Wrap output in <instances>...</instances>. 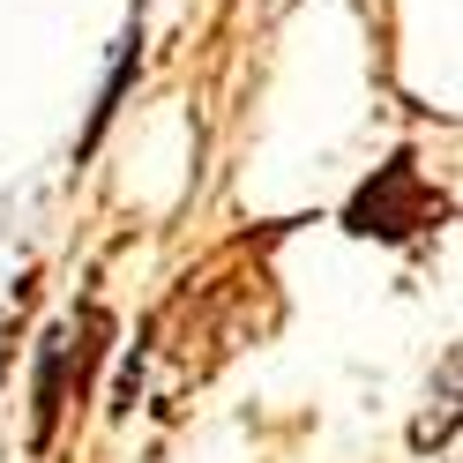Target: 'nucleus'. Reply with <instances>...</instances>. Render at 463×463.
I'll use <instances>...</instances> for the list:
<instances>
[{
  "instance_id": "f257e3e1",
  "label": "nucleus",
  "mask_w": 463,
  "mask_h": 463,
  "mask_svg": "<svg viewBox=\"0 0 463 463\" xmlns=\"http://www.w3.org/2000/svg\"><path fill=\"white\" fill-rule=\"evenodd\" d=\"M441 217V202L426 194L419 180V157L396 150L389 165H373V180L352 194V210H344V232H359V240H411Z\"/></svg>"
},
{
  "instance_id": "f03ea898",
  "label": "nucleus",
  "mask_w": 463,
  "mask_h": 463,
  "mask_svg": "<svg viewBox=\"0 0 463 463\" xmlns=\"http://www.w3.org/2000/svg\"><path fill=\"white\" fill-rule=\"evenodd\" d=\"M135 75H142V15L120 31V45H112V68H105V82H98V105H90V128H82V142H75V165H90V157H98V142L112 135V120H120V105H128V90H135Z\"/></svg>"
},
{
  "instance_id": "7ed1b4c3",
  "label": "nucleus",
  "mask_w": 463,
  "mask_h": 463,
  "mask_svg": "<svg viewBox=\"0 0 463 463\" xmlns=\"http://www.w3.org/2000/svg\"><path fill=\"white\" fill-rule=\"evenodd\" d=\"M68 419V329L38 336V382H31V449H52Z\"/></svg>"
},
{
  "instance_id": "20e7f679",
  "label": "nucleus",
  "mask_w": 463,
  "mask_h": 463,
  "mask_svg": "<svg viewBox=\"0 0 463 463\" xmlns=\"http://www.w3.org/2000/svg\"><path fill=\"white\" fill-rule=\"evenodd\" d=\"M142 359H150V329L135 336V352L120 359V382H112V419H128L135 411V389H142Z\"/></svg>"
}]
</instances>
